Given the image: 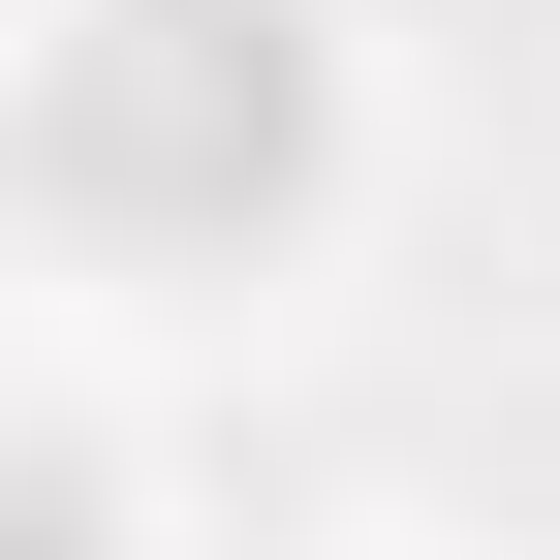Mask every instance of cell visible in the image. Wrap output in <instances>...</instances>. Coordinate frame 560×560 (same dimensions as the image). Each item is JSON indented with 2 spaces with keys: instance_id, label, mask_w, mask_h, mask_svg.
Instances as JSON below:
<instances>
[{
  "instance_id": "cell-1",
  "label": "cell",
  "mask_w": 560,
  "mask_h": 560,
  "mask_svg": "<svg viewBox=\"0 0 560 560\" xmlns=\"http://www.w3.org/2000/svg\"><path fill=\"white\" fill-rule=\"evenodd\" d=\"M94 156L125 187H280V156H312L280 0H125V32H94Z\"/></svg>"
}]
</instances>
